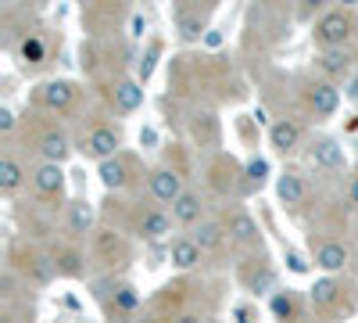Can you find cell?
Instances as JSON below:
<instances>
[{
    "instance_id": "cell-21",
    "label": "cell",
    "mask_w": 358,
    "mask_h": 323,
    "mask_svg": "<svg viewBox=\"0 0 358 323\" xmlns=\"http://www.w3.org/2000/svg\"><path fill=\"white\" fill-rule=\"evenodd\" d=\"M212 11V8H208ZM208 11H201V8H190V4H179L176 8V33H179V40H197L201 33H204V22H208Z\"/></svg>"
},
{
    "instance_id": "cell-36",
    "label": "cell",
    "mask_w": 358,
    "mask_h": 323,
    "mask_svg": "<svg viewBox=\"0 0 358 323\" xmlns=\"http://www.w3.org/2000/svg\"><path fill=\"white\" fill-rule=\"evenodd\" d=\"M351 97H358V83H355V90H351Z\"/></svg>"
},
{
    "instance_id": "cell-9",
    "label": "cell",
    "mask_w": 358,
    "mask_h": 323,
    "mask_svg": "<svg viewBox=\"0 0 358 323\" xmlns=\"http://www.w3.org/2000/svg\"><path fill=\"white\" fill-rule=\"evenodd\" d=\"M97 176H101V184L108 191H126L136 180V162L129 155H115V158H108V162L97 165Z\"/></svg>"
},
{
    "instance_id": "cell-2",
    "label": "cell",
    "mask_w": 358,
    "mask_h": 323,
    "mask_svg": "<svg viewBox=\"0 0 358 323\" xmlns=\"http://www.w3.org/2000/svg\"><path fill=\"white\" fill-rule=\"evenodd\" d=\"M129 241L122 238L118 230H111V226H101L97 233H94V259L101 262L104 270H122L126 262H129Z\"/></svg>"
},
{
    "instance_id": "cell-30",
    "label": "cell",
    "mask_w": 358,
    "mask_h": 323,
    "mask_svg": "<svg viewBox=\"0 0 358 323\" xmlns=\"http://www.w3.org/2000/svg\"><path fill=\"white\" fill-rule=\"evenodd\" d=\"M265 172H268V165H265L262 158L248 162V169H244V180H248V187H262V184H265Z\"/></svg>"
},
{
    "instance_id": "cell-5",
    "label": "cell",
    "mask_w": 358,
    "mask_h": 323,
    "mask_svg": "<svg viewBox=\"0 0 358 323\" xmlns=\"http://www.w3.org/2000/svg\"><path fill=\"white\" fill-rule=\"evenodd\" d=\"M133 230L143 241H165L172 233V216L165 209H158V205H140L133 216Z\"/></svg>"
},
{
    "instance_id": "cell-20",
    "label": "cell",
    "mask_w": 358,
    "mask_h": 323,
    "mask_svg": "<svg viewBox=\"0 0 358 323\" xmlns=\"http://www.w3.org/2000/svg\"><path fill=\"white\" fill-rule=\"evenodd\" d=\"M276 194H280V201L287 205V209H301L305 198H308V184H305V176L297 172V169H287V172L280 176V184H276Z\"/></svg>"
},
{
    "instance_id": "cell-34",
    "label": "cell",
    "mask_w": 358,
    "mask_h": 323,
    "mask_svg": "<svg viewBox=\"0 0 358 323\" xmlns=\"http://www.w3.org/2000/svg\"><path fill=\"white\" fill-rule=\"evenodd\" d=\"M287 262H290L294 273H305L308 270V262H301V255H297V252H287Z\"/></svg>"
},
{
    "instance_id": "cell-31",
    "label": "cell",
    "mask_w": 358,
    "mask_h": 323,
    "mask_svg": "<svg viewBox=\"0 0 358 323\" xmlns=\"http://www.w3.org/2000/svg\"><path fill=\"white\" fill-rule=\"evenodd\" d=\"M162 54V43L155 40L151 47H147V54H143V62H140V83H147L151 79V72H155V57Z\"/></svg>"
},
{
    "instance_id": "cell-10",
    "label": "cell",
    "mask_w": 358,
    "mask_h": 323,
    "mask_svg": "<svg viewBox=\"0 0 358 323\" xmlns=\"http://www.w3.org/2000/svg\"><path fill=\"white\" fill-rule=\"evenodd\" d=\"M308 162L322 172H341L344 169V148L334 137H312L308 140Z\"/></svg>"
},
{
    "instance_id": "cell-13",
    "label": "cell",
    "mask_w": 358,
    "mask_h": 323,
    "mask_svg": "<svg viewBox=\"0 0 358 323\" xmlns=\"http://www.w3.org/2000/svg\"><path fill=\"white\" fill-rule=\"evenodd\" d=\"M312 259H315L319 270L341 273V270L348 266V245H344V241H334V238H322V241L312 238Z\"/></svg>"
},
{
    "instance_id": "cell-3",
    "label": "cell",
    "mask_w": 358,
    "mask_h": 323,
    "mask_svg": "<svg viewBox=\"0 0 358 323\" xmlns=\"http://www.w3.org/2000/svg\"><path fill=\"white\" fill-rule=\"evenodd\" d=\"M118 148H122V133H118L115 126H108V123H94V126H90V133H83V155L86 158L108 162L115 155H122Z\"/></svg>"
},
{
    "instance_id": "cell-6",
    "label": "cell",
    "mask_w": 358,
    "mask_h": 323,
    "mask_svg": "<svg viewBox=\"0 0 358 323\" xmlns=\"http://www.w3.org/2000/svg\"><path fill=\"white\" fill-rule=\"evenodd\" d=\"M147 184H151V198L162 205H176L183 198V176H179L176 165H155L151 176H147Z\"/></svg>"
},
{
    "instance_id": "cell-25",
    "label": "cell",
    "mask_w": 358,
    "mask_h": 323,
    "mask_svg": "<svg viewBox=\"0 0 358 323\" xmlns=\"http://www.w3.org/2000/svg\"><path fill=\"white\" fill-rule=\"evenodd\" d=\"M169 259H172L176 270H194L201 262V248L194 245V238H176L169 245Z\"/></svg>"
},
{
    "instance_id": "cell-15",
    "label": "cell",
    "mask_w": 358,
    "mask_h": 323,
    "mask_svg": "<svg viewBox=\"0 0 358 323\" xmlns=\"http://www.w3.org/2000/svg\"><path fill=\"white\" fill-rule=\"evenodd\" d=\"M36 151H40V158L43 162H54V165H62L65 158H69V137H65V130H57V126H43L40 133H36Z\"/></svg>"
},
{
    "instance_id": "cell-28",
    "label": "cell",
    "mask_w": 358,
    "mask_h": 323,
    "mask_svg": "<svg viewBox=\"0 0 358 323\" xmlns=\"http://www.w3.org/2000/svg\"><path fill=\"white\" fill-rule=\"evenodd\" d=\"M69 230L76 233V238H83V233L94 230V205L90 201H72L69 205Z\"/></svg>"
},
{
    "instance_id": "cell-37",
    "label": "cell",
    "mask_w": 358,
    "mask_h": 323,
    "mask_svg": "<svg viewBox=\"0 0 358 323\" xmlns=\"http://www.w3.org/2000/svg\"><path fill=\"white\" fill-rule=\"evenodd\" d=\"M208 323H215V319H208Z\"/></svg>"
},
{
    "instance_id": "cell-7",
    "label": "cell",
    "mask_w": 358,
    "mask_h": 323,
    "mask_svg": "<svg viewBox=\"0 0 358 323\" xmlns=\"http://www.w3.org/2000/svg\"><path fill=\"white\" fill-rule=\"evenodd\" d=\"M36 101L47 111H72L76 101H79V86L69 83V79H50V83H43L36 90Z\"/></svg>"
},
{
    "instance_id": "cell-33",
    "label": "cell",
    "mask_w": 358,
    "mask_h": 323,
    "mask_svg": "<svg viewBox=\"0 0 358 323\" xmlns=\"http://www.w3.org/2000/svg\"><path fill=\"white\" fill-rule=\"evenodd\" d=\"M11 130H15V111L11 108H0V133L8 137Z\"/></svg>"
},
{
    "instance_id": "cell-17",
    "label": "cell",
    "mask_w": 358,
    "mask_h": 323,
    "mask_svg": "<svg viewBox=\"0 0 358 323\" xmlns=\"http://www.w3.org/2000/svg\"><path fill=\"white\" fill-rule=\"evenodd\" d=\"M241 280H244L248 291H258V295H265V291L276 287V273H273V266H268L265 259H248V262H241Z\"/></svg>"
},
{
    "instance_id": "cell-23",
    "label": "cell",
    "mask_w": 358,
    "mask_h": 323,
    "mask_svg": "<svg viewBox=\"0 0 358 323\" xmlns=\"http://www.w3.org/2000/svg\"><path fill=\"white\" fill-rule=\"evenodd\" d=\"M201 212H204L201 194H197V191H183V198H179V201L172 205V223H179V226L204 223V219H201Z\"/></svg>"
},
{
    "instance_id": "cell-18",
    "label": "cell",
    "mask_w": 358,
    "mask_h": 323,
    "mask_svg": "<svg viewBox=\"0 0 358 323\" xmlns=\"http://www.w3.org/2000/svg\"><path fill=\"white\" fill-rule=\"evenodd\" d=\"M50 262H54V273L57 277H69V280H79L83 273H86V255L79 252V245H57L54 248V255H50Z\"/></svg>"
},
{
    "instance_id": "cell-16",
    "label": "cell",
    "mask_w": 358,
    "mask_h": 323,
    "mask_svg": "<svg viewBox=\"0 0 358 323\" xmlns=\"http://www.w3.org/2000/svg\"><path fill=\"white\" fill-rule=\"evenodd\" d=\"M308 298H312V309H315V312L334 316V312L341 309V298H344V284L334 280V277H322V280H315V287H312Z\"/></svg>"
},
{
    "instance_id": "cell-32",
    "label": "cell",
    "mask_w": 358,
    "mask_h": 323,
    "mask_svg": "<svg viewBox=\"0 0 358 323\" xmlns=\"http://www.w3.org/2000/svg\"><path fill=\"white\" fill-rule=\"evenodd\" d=\"M169 323H208V319H204L201 312H194V309H183V312H176Z\"/></svg>"
},
{
    "instance_id": "cell-24",
    "label": "cell",
    "mask_w": 358,
    "mask_h": 323,
    "mask_svg": "<svg viewBox=\"0 0 358 323\" xmlns=\"http://www.w3.org/2000/svg\"><path fill=\"white\" fill-rule=\"evenodd\" d=\"M25 176H29V172H25V165H22V162H18V158H15L11 151H8L4 158H0V191H4L8 198L22 191Z\"/></svg>"
},
{
    "instance_id": "cell-4",
    "label": "cell",
    "mask_w": 358,
    "mask_h": 323,
    "mask_svg": "<svg viewBox=\"0 0 358 323\" xmlns=\"http://www.w3.org/2000/svg\"><path fill=\"white\" fill-rule=\"evenodd\" d=\"M305 108L315 115V119H330V115L341 108V90L334 83H326V79H312L305 83Z\"/></svg>"
},
{
    "instance_id": "cell-8",
    "label": "cell",
    "mask_w": 358,
    "mask_h": 323,
    "mask_svg": "<svg viewBox=\"0 0 358 323\" xmlns=\"http://www.w3.org/2000/svg\"><path fill=\"white\" fill-rule=\"evenodd\" d=\"M15 259H18V262H15V270L25 277V284H33V287L50 284V277H54V262H50L47 255H40L36 248H25V252H18Z\"/></svg>"
},
{
    "instance_id": "cell-19",
    "label": "cell",
    "mask_w": 358,
    "mask_h": 323,
    "mask_svg": "<svg viewBox=\"0 0 358 323\" xmlns=\"http://www.w3.org/2000/svg\"><path fill=\"white\" fill-rule=\"evenodd\" d=\"M301 140H305V130L294 119H280V123H273V130H268V144H273L280 155H294L297 148H301Z\"/></svg>"
},
{
    "instance_id": "cell-26",
    "label": "cell",
    "mask_w": 358,
    "mask_h": 323,
    "mask_svg": "<svg viewBox=\"0 0 358 323\" xmlns=\"http://www.w3.org/2000/svg\"><path fill=\"white\" fill-rule=\"evenodd\" d=\"M111 101L118 111H136L143 104V90H140V83H129V79H118L111 86Z\"/></svg>"
},
{
    "instance_id": "cell-1",
    "label": "cell",
    "mask_w": 358,
    "mask_h": 323,
    "mask_svg": "<svg viewBox=\"0 0 358 323\" xmlns=\"http://www.w3.org/2000/svg\"><path fill=\"white\" fill-rule=\"evenodd\" d=\"M355 29H358V22L351 11H326L312 29V40L319 50H344L355 36Z\"/></svg>"
},
{
    "instance_id": "cell-11",
    "label": "cell",
    "mask_w": 358,
    "mask_h": 323,
    "mask_svg": "<svg viewBox=\"0 0 358 323\" xmlns=\"http://www.w3.org/2000/svg\"><path fill=\"white\" fill-rule=\"evenodd\" d=\"M29 176H33V191H36L40 198H47V201H62V194H65V169H62V165L40 162Z\"/></svg>"
},
{
    "instance_id": "cell-12",
    "label": "cell",
    "mask_w": 358,
    "mask_h": 323,
    "mask_svg": "<svg viewBox=\"0 0 358 323\" xmlns=\"http://www.w3.org/2000/svg\"><path fill=\"white\" fill-rule=\"evenodd\" d=\"M226 233H229V241L241 245V248H262V230H258V223H255L244 209H233V212H229Z\"/></svg>"
},
{
    "instance_id": "cell-27",
    "label": "cell",
    "mask_w": 358,
    "mask_h": 323,
    "mask_svg": "<svg viewBox=\"0 0 358 323\" xmlns=\"http://www.w3.org/2000/svg\"><path fill=\"white\" fill-rule=\"evenodd\" d=\"M273 316L283 323H297L301 319V298L294 291H273Z\"/></svg>"
},
{
    "instance_id": "cell-29",
    "label": "cell",
    "mask_w": 358,
    "mask_h": 323,
    "mask_svg": "<svg viewBox=\"0 0 358 323\" xmlns=\"http://www.w3.org/2000/svg\"><path fill=\"white\" fill-rule=\"evenodd\" d=\"M22 57L29 65H40L43 62V43H40V36H25V43H22Z\"/></svg>"
},
{
    "instance_id": "cell-14",
    "label": "cell",
    "mask_w": 358,
    "mask_h": 323,
    "mask_svg": "<svg viewBox=\"0 0 358 323\" xmlns=\"http://www.w3.org/2000/svg\"><path fill=\"white\" fill-rule=\"evenodd\" d=\"M315 69L326 83H337V79H348L351 69H355V54L344 47V50H319L315 57Z\"/></svg>"
},
{
    "instance_id": "cell-35",
    "label": "cell",
    "mask_w": 358,
    "mask_h": 323,
    "mask_svg": "<svg viewBox=\"0 0 358 323\" xmlns=\"http://www.w3.org/2000/svg\"><path fill=\"white\" fill-rule=\"evenodd\" d=\"M348 205H351V209L358 212V172L351 176V187H348Z\"/></svg>"
},
{
    "instance_id": "cell-22",
    "label": "cell",
    "mask_w": 358,
    "mask_h": 323,
    "mask_svg": "<svg viewBox=\"0 0 358 323\" xmlns=\"http://www.w3.org/2000/svg\"><path fill=\"white\" fill-rule=\"evenodd\" d=\"M226 226L222 223H215V219H204L197 230H194V245L201 248V255H215V252H222V245H226Z\"/></svg>"
}]
</instances>
